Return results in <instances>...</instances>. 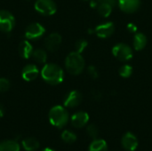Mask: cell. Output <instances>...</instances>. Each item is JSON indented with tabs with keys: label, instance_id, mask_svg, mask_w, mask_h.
Listing matches in <instances>:
<instances>
[{
	"label": "cell",
	"instance_id": "27",
	"mask_svg": "<svg viewBox=\"0 0 152 151\" xmlns=\"http://www.w3.org/2000/svg\"><path fill=\"white\" fill-rule=\"evenodd\" d=\"M11 86L10 81L4 77H1L0 78V93H4L6 91L9 90Z\"/></svg>",
	"mask_w": 152,
	"mask_h": 151
},
{
	"label": "cell",
	"instance_id": "28",
	"mask_svg": "<svg viewBox=\"0 0 152 151\" xmlns=\"http://www.w3.org/2000/svg\"><path fill=\"white\" fill-rule=\"evenodd\" d=\"M126 29H127V31L129 32V33H132V34H135L136 32H137V30H138V28H137V26L135 25V24H134V23H128L127 25H126Z\"/></svg>",
	"mask_w": 152,
	"mask_h": 151
},
{
	"label": "cell",
	"instance_id": "25",
	"mask_svg": "<svg viewBox=\"0 0 152 151\" xmlns=\"http://www.w3.org/2000/svg\"><path fill=\"white\" fill-rule=\"evenodd\" d=\"M86 132L87 134L94 140H96L99 135V129L95 125H89L86 128Z\"/></svg>",
	"mask_w": 152,
	"mask_h": 151
},
{
	"label": "cell",
	"instance_id": "31",
	"mask_svg": "<svg viewBox=\"0 0 152 151\" xmlns=\"http://www.w3.org/2000/svg\"><path fill=\"white\" fill-rule=\"evenodd\" d=\"M4 107L0 104V117H4Z\"/></svg>",
	"mask_w": 152,
	"mask_h": 151
},
{
	"label": "cell",
	"instance_id": "3",
	"mask_svg": "<svg viewBox=\"0 0 152 151\" xmlns=\"http://www.w3.org/2000/svg\"><path fill=\"white\" fill-rule=\"evenodd\" d=\"M69 119V113L67 109L62 106H54L51 109L49 112V121L53 126L57 128L64 127L68 124Z\"/></svg>",
	"mask_w": 152,
	"mask_h": 151
},
{
	"label": "cell",
	"instance_id": "6",
	"mask_svg": "<svg viewBox=\"0 0 152 151\" xmlns=\"http://www.w3.org/2000/svg\"><path fill=\"white\" fill-rule=\"evenodd\" d=\"M45 33V27L38 22H32L28 24L25 29L24 36L27 40H36L43 36Z\"/></svg>",
	"mask_w": 152,
	"mask_h": 151
},
{
	"label": "cell",
	"instance_id": "11",
	"mask_svg": "<svg viewBox=\"0 0 152 151\" xmlns=\"http://www.w3.org/2000/svg\"><path fill=\"white\" fill-rule=\"evenodd\" d=\"M82 101V94L77 90L70 91L65 97L63 104L66 108H76Z\"/></svg>",
	"mask_w": 152,
	"mask_h": 151
},
{
	"label": "cell",
	"instance_id": "19",
	"mask_svg": "<svg viewBox=\"0 0 152 151\" xmlns=\"http://www.w3.org/2000/svg\"><path fill=\"white\" fill-rule=\"evenodd\" d=\"M96 9H97L98 13L102 17L107 18L111 14L112 10H113V6L111 4H107V3H101V4H98Z\"/></svg>",
	"mask_w": 152,
	"mask_h": 151
},
{
	"label": "cell",
	"instance_id": "15",
	"mask_svg": "<svg viewBox=\"0 0 152 151\" xmlns=\"http://www.w3.org/2000/svg\"><path fill=\"white\" fill-rule=\"evenodd\" d=\"M148 43L147 36L142 32H136L134 34L133 39V46L135 51H142L143 50Z\"/></svg>",
	"mask_w": 152,
	"mask_h": 151
},
{
	"label": "cell",
	"instance_id": "26",
	"mask_svg": "<svg viewBox=\"0 0 152 151\" xmlns=\"http://www.w3.org/2000/svg\"><path fill=\"white\" fill-rule=\"evenodd\" d=\"M87 74L88 76L92 78V79H97L99 77V71L97 69V68L94 65H90L87 67L86 69Z\"/></svg>",
	"mask_w": 152,
	"mask_h": 151
},
{
	"label": "cell",
	"instance_id": "30",
	"mask_svg": "<svg viewBox=\"0 0 152 151\" xmlns=\"http://www.w3.org/2000/svg\"><path fill=\"white\" fill-rule=\"evenodd\" d=\"M99 4L101 3H107V4H111L112 6H114L117 3H118V0H97Z\"/></svg>",
	"mask_w": 152,
	"mask_h": 151
},
{
	"label": "cell",
	"instance_id": "32",
	"mask_svg": "<svg viewBox=\"0 0 152 151\" xmlns=\"http://www.w3.org/2000/svg\"><path fill=\"white\" fill-rule=\"evenodd\" d=\"M43 151H54V150H53L52 149H49V148H45V149Z\"/></svg>",
	"mask_w": 152,
	"mask_h": 151
},
{
	"label": "cell",
	"instance_id": "17",
	"mask_svg": "<svg viewBox=\"0 0 152 151\" xmlns=\"http://www.w3.org/2000/svg\"><path fill=\"white\" fill-rule=\"evenodd\" d=\"M20 144L16 141L5 140L0 142V151H20Z\"/></svg>",
	"mask_w": 152,
	"mask_h": 151
},
{
	"label": "cell",
	"instance_id": "9",
	"mask_svg": "<svg viewBox=\"0 0 152 151\" xmlns=\"http://www.w3.org/2000/svg\"><path fill=\"white\" fill-rule=\"evenodd\" d=\"M62 42L61 36L59 33H52L46 36L45 39V46L47 51L49 52H55L57 51Z\"/></svg>",
	"mask_w": 152,
	"mask_h": 151
},
{
	"label": "cell",
	"instance_id": "16",
	"mask_svg": "<svg viewBox=\"0 0 152 151\" xmlns=\"http://www.w3.org/2000/svg\"><path fill=\"white\" fill-rule=\"evenodd\" d=\"M33 46L28 42V40H23L20 43L19 45V53L20 57L23 59H28L32 56L33 53Z\"/></svg>",
	"mask_w": 152,
	"mask_h": 151
},
{
	"label": "cell",
	"instance_id": "29",
	"mask_svg": "<svg viewBox=\"0 0 152 151\" xmlns=\"http://www.w3.org/2000/svg\"><path fill=\"white\" fill-rule=\"evenodd\" d=\"M91 94H92L93 99L95 100V101H99V100H101L102 97V93H101L100 91H98V90H93L92 93H91Z\"/></svg>",
	"mask_w": 152,
	"mask_h": 151
},
{
	"label": "cell",
	"instance_id": "2",
	"mask_svg": "<svg viewBox=\"0 0 152 151\" xmlns=\"http://www.w3.org/2000/svg\"><path fill=\"white\" fill-rule=\"evenodd\" d=\"M65 68L71 75H80L86 68V62L82 54L76 51L69 53L65 59Z\"/></svg>",
	"mask_w": 152,
	"mask_h": 151
},
{
	"label": "cell",
	"instance_id": "12",
	"mask_svg": "<svg viewBox=\"0 0 152 151\" xmlns=\"http://www.w3.org/2000/svg\"><path fill=\"white\" fill-rule=\"evenodd\" d=\"M123 148L127 151H134L138 147V140L132 133H126L121 141Z\"/></svg>",
	"mask_w": 152,
	"mask_h": 151
},
{
	"label": "cell",
	"instance_id": "1",
	"mask_svg": "<svg viewBox=\"0 0 152 151\" xmlns=\"http://www.w3.org/2000/svg\"><path fill=\"white\" fill-rule=\"evenodd\" d=\"M40 73L44 81L52 85H60L64 79L63 69L54 63H45Z\"/></svg>",
	"mask_w": 152,
	"mask_h": 151
},
{
	"label": "cell",
	"instance_id": "7",
	"mask_svg": "<svg viewBox=\"0 0 152 151\" xmlns=\"http://www.w3.org/2000/svg\"><path fill=\"white\" fill-rule=\"evenodd\" d=\"M15 25L14 16L6 10H0V31L10 33Z\"/></svg>",
	"mask_w": 152,
	"mask_h": 151
},
{
	"label": "cell",
	"instance_id": "13",
	"mask_svg": "<svg viewBox=\"0 0 152 151\" xmlns=\"http://www.w3.org/2000/svg\"><path fill=\"white\" fill-rule=\"evenodd\" d=\"M70 120L74 127L82 128L87 125L89 121V115L85 111H78L71 117Z\"/></svg>",
	"mask_w": 152,
	"mask_h": 151
},
{
	"label": "cell",
	"instance_id": "5",
	"mask_svg": "<svg viewBox=\"0 0 152 151\" xmlns=\"http://www.w3.org/2000/svg\"><path fill=\"white\" fill-rule=\"evenodd\" d=\"M35 9L42 15H53L57 11V5L53 0H37Z\"/></svg>",
	"mask_w": 152,
	"mask_h": 151
},
{
	"label": "cell",
	"instance_id": "18",
	"mask_svg": "<svg viewBox=\"0 0 152 151\" xmlns=\"http://www.w3.org/2000/svg\"><path fill=\"white\" fill-rule=\"evenodd\" d=\"M22 147L26 151H35L39 148V142L35 138H27L22 141Z\"/></svg>",
	"mask_w": 152,
	"mask_h": 151
},
{
	"label": "cell",
	"instance_id": "20",
	"mask_svg": "<svg viewBox=\"0 0 152 151\" xmlns=\"http://www.w3.org/2000/svg\"><path fill=\"white\" fill-rule=\"evenodd\" d=\"M89 151H108V145L104 140H94L89 147Z\"/></svg>",
	"mask_w": 152,
	"mask_h": 151
},
{
	"label": "cell",
	"instance_id": "14",
	"mask_svg": "<svg viewBox=\"0 0 152 151\" xmlns=\"http://www.w3.org/2000/svg\"><path fill=\"white\" fill-rule=\"evenodd\" d=\"M39 74L38 68L34 64H28L26 65L21 71V77L25 81L30 82L35 80Z\"/></svg>",
	"mask_w": 152,
	"mask_h": 151
},
{
	"label": "cell",
	"instance_id": "33",
	"mask_svg": "<svg viewBox=\"0 0 152 151\" xmlns=\"http://www.w3.org/2000/svg\"><path fill=\"white\" fill-rule=\"evenodd\" d=\"M83 1H88V0H83Z\"/></svg>",
	"mask_w": 152,
	"mask_h": 151
},
{
	"label": "cell",
	"instance_id": "10",
	"mask_svg": "<svg viewBox=\"0 0 152 151\" xmlns=\"http://www.w3.org/2000/svg\"><path fill=\"white\" fill-rule=\"evenodd\" d=\"M119 9L126 13H134L141 7V0H118Z\"/></svg>",
	"mask_w": 152,
	"mask_h": 151
},
{
	"label": "cell",
	"instance_id": "8",
	"mask_svg": "<svg viewBox=\"0 0 152 151\" xmlns=\"http://www.w3.org/2000/svg\"><path fill=\"white\" fill-rule=\"evenodd\" d=\"M115 29H116L115 24L111 21H108V22L96 26L94 28V34L98 37L105 39V38L110 37L114 34Z\"/></svg>",
	"mask_w": 152,
	"mask_h": 151
},
{
	"label": "cell",
	"instance_id": "22",
	"mask_svg": "<svg viewBox=\"0 0 152 151\" xmlns=\"http://www.w3.org/2000/svg\"><path fill=\"white\" fill-rule=\"evenodd\" d=\"M133 72H134V69L129 64H125V65L121 66L118 69V74L123 78L130 77L133 75Z\"/></svg>",
	"mask_w": 152,
	"mask_h": 151
},
{
	"label": "cell",
	"instance_id": "4",
	"mask_svg": "<svg viewBox=\"0 0 152 151\" xmlns=\"http://www.w3.org/2000/svg\"><path fill=\"white\" fill-rule=\"evenodd\" d=\"M113 56L120 61L126 62L132 60L134 56V51L132 47L124 43H118L112 48Z\"/></svg>",
	"mask_w": 152,
	"mask_h": 151
},
{
	"label": "cell",
	"instance_id": "21",
	"mask_svg": "<svg viewBox=\"0 0 152 151\" xmlns=\"http://www.w3.org/2000/svg\"><path fill=\"white\" fill-rule=\"evenodd\" d=\"M31 57L37 63L45 64L46 62V60H47V53L43 49H36V50L33 51V53H32Z\"/></svg>",
	"mask_w": 152,
	"mask_h": 151
},
{
	"label": "cell",
	"instance_id": "24",
	"mask_svg": "<svg viewBox=\"0 0 152 151\" xmlns=\"http://www.w3.org/2000/svg\"><path fill=\"white\" fill-rule=\"evenodd\" d=\"M87 46H88V42L86 39H79L75 44V50L76 52L82 53Z\"/></svg>",
	"mask_w": 152,
	"mask_h": 151
},
{
	"label": "cell",
	"instance_id": "23",
	"mask_svg": "<svg viewBox=\"0 0 152 151\" xmlns=\"http://www.w3.org/2000/svg\"><path fill=\"white\" fill-rule=\"evenodd\" d=\"M61 139H62V141L64 142L71 144V143H74L77 141V135L73 132H71V131L65 130L61 133Z\"/></svg>",
	"mask_w": 152,
	"mask_h": 151
}]
</instances>
